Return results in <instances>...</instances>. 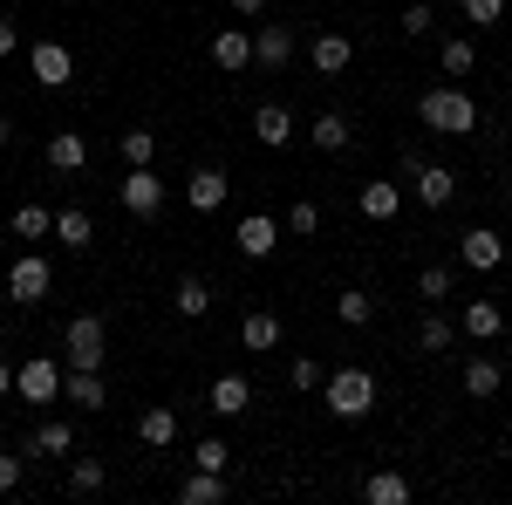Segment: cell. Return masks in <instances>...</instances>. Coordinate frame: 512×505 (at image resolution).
I'll return each instance as SVG.
<instances>
[{
  "mask_svg": "<svg viewBox=\"0 0 512 505\" xmlns=\"http://www.w3.org/2000/svg\"><path fill=\"white\" fill-rule=\"evenodd\" d=\"M417 123L437 130V137H472L478 130V103L465 96V89L444 82V89H424V96H417Z\"/></svg>",
  "mask_w": 512,
  "mask_h": 505,
  "instance_id": "1",
  "label": "cell"
},
{
  "mask_svg": "<svg viewBox=\"0 0 512 505\" xmlns=\"http://www.w3.org/2000/svg\"><path fill=\"white\" fill-rule=\"evenodd\" d=\"M110 362V321L103 314H76L62 328V369H103Z\"/></svg>",
  "mask_w": 512,
  "mask_h": 505,
  "instance_id": "2",
  "label": "cell"
},
{
  "mask_svg": "<svg viewBox=\"0 0 512 505\" xmlns=\"http://www.w3.org/2000/svg\"><path fill=\"white\" fill-rule=\"evenodd\" d=\"M369 410H376V376H369V369H335V376H328V417L355 424V417H369Z\"/></svg>",
  "mask_w": 512,
  "mask_h": 505,
  "instance_id": "3",
  "label": "cell"
},
{
  "mask_svg": "<svg viewBox=\"0 0 512 505\" xmlns=\"http://www.w3.org/2000/svg\"><path fill=\"white\" fill-rule=\"evenodd\" d=\"M48 294H55V267H48L41 253H14V260H7V301H14V308H35Z\"/></svg>",
  "mask_w": 512,
  "mask_h": 505,
  "instance_id": "4",
  "label": "cell"
},
{
  "mask_svg": "<svg viewBox=\"0 0 512 505\" xmlns=\"http://www.w3.org/2000/svg\"><path fill=\"white\" fill-rule=\"evenodd\" d=\"M117 198H123L130 219H158V212H164V178L151 171V164H130V178L117 185Z\"/></svg>",
  "mask_w": 512,
  "mask_h": 505,
  "instance_id": "5",
  "label": "cell"
},
{
  "mask_svg": "<svg viewBox=\"0 0 512 505\" xmlns=\"http://www.w3.org/2000/svg\"><path fill=\"white\" fill-rule=\"evenodd\" d=\"M14 396H21V403H55V396H62V362H55V355H28V362L14 369Z\"/></svg>",
  "mask_w": 512,
  "mask_h": 505,
  "instance_id": "6",
  "label": "cell"
},
{
  "mask_svg": "<svg viewBox=\"0 0 512 505\" xmlns=\"http://www.w3.org/2000/svg\"><path fill=\"white\" fill-rule=\"evenodd\" d=\"M28 76H35L41 89H69V82H76V55H69L62 41H35V48H28Z\"/></svg>",
  "mask_w": 512,
  "mask_h": 505,
  "instance_id": "7",
  "label": "cell"
},
{
  "mask_svg": "<svg viewBox=\"0 0 512 505\" xmlns=\"http://www.w3.org/2000/svg\"><path fill=\"white\" fill-rule=\"evenodd\" d=\"M280 233H287V226H280L274 212H246V219H239V233H233V246L246 253V260H274Z\"/></svg>",
  "mask_w": 512,
  "mask_h": 505,
  "instance_id": "8",
  "label": "cell"
},
{
  "mask_svg": "<svg viewBox=\"0 0 512 505\" xmlns=\"http://www.w3.org/2000/svg\"><path fill=\"white\" fill-rule=\"evenodd\" d=\"M458 260L472 273H492V267H506V233H492V226H472V233L458 239Z\"/></svg>",
  "mask_w": 512,
  "mask_h": 505,
  "instance_id": "9",
  "label": "cell"
},
{
  "mask_svg": "<svg viewBox=\"0 0 512 505\" xmlns=\"http://www.w3.org/2000/svg\"><path fill=\"white\" fill-rule=\"evenodd\" d=\"M226 192H233V178H226L219 164H198L192 178H185V205H192V212H219Z\"/></svg>",
  "mask_w": 512,
  "mask_h": 505,
  "instance_id": "10",
  "label": "cell"
},
{
  "mask_svg": "<svg viewBox=\"0 0 512 505\" xmlns=\"http://www.w3.org/2000/svg\"><path fill=\"white\" fill-rule=\"evenodd\" d=\"M253 137H260L267 151H287V144L301 137V123H294V110H280V103H260V110H253Z\"/></svg>",
  "mask_w": 512,
  "mask_h": 505,
  "instance_id": "11",
  "label": "cell"
},
{
  "mask_svg": "<svg viewBox=\"0 0 512 505\" xmlns=\"http://www.w3.org/2000/svg\"><path fill=\"white\" fill-rule=\"evenodd\" d=\"M48 171L82 178V171H89V137H82V130H55V137H48Z\"/></svg>",
  "mask_w": 512,
  "mask_h": 505,
  "instance_id": "12",
  "label": "cell"
},
{
  "mask_svg": "<svg viewBox=\"0 0 512 505\" xmlns=\"http://www.w3.org/2000/svg\"><path fill=\"white\" fill-rule=\"evenodd\" d=\"M410 185H417V205H424V212H444V205L458 198V171H451V164H424Z\"/></svg>",
  "mask_w": 512,
  "mask_h": 505,
  "instance_id": "13",
  "label": "cell"
},
{
  "mask_svg": "<svg viewBox=\"0 0 512 505\" xmlns=\"http://www.w3.org/2000/svg\"><path fill=\"white\" fill-rule=\"evenodd\" d=\"M308 62H315V76H342V69L355 62V41L335 35V28H321V35L308 41Z\"/></svg>",
  "mask_w": 512,
  "mask_h": 505,
  "instance_id": "14",
  "label": "cell"
},
{
  "mask_svg": "<svg viewBox=\"0 0 512 505\" xmlns=\"http://www.w3.org/2000/svg\"><path fill=\"white\" fill-rule=\"evenodd\" d=\"M69 451H76V424H62V417L35 424V437L21 444V458H69Z\"/></svg>",
  "mask_w": 512,
  "mask_h": 505,
  "instance_id": "15",
  "label": "cell"
},
{
  "mask_svg": "<svg viewBox=\"0 0 512 505\" xmlns=\"http://www.w3.org/2000/svg\"><path fill=\"white\" fill-rule=\"evenodd\" d=\"M355 212H362V219H376V226H390L396 212H403V185H390V178L362 185V192H355Z\"/></svg>",
  "mask_w": 512,
  "mask_h": 505,
  "instance_id": "16",
  "label": "cell"
},
{
  "mask_svg": "<svg viewBox=\"0 0 512 505\" xmlns=\"http://www.w3.org/2000/svg\"><path fill=\"white\" fill-rule=\"evenodd\" d=\"M458 335H472V342H499V335H506V308H499V301H485V294H478V301H465Z\"/></svg>",
  "mask_w": 512,
  "mask_h": 505,
  "instance_id": "17",
  "label": "cell"
},
{
  "mask_svg": "<svg viewBox=\"0 0 512 505\" xmlns=\"http://www.w3.org/2000/svg\"><path fill=\"white\" fill-rule=\"evenodd\" d=\"M205 410H212V417H246V410H253V383L226 369V376L212 383V396H205Z\"/></svg>",
  "mask_w": 512,
  "mask_h": 505,
  "instance_id": "18",
  "label": "cell"
},
{
  "mask_svg": "<svg viewBox=\"0 0 512 505\" xmlns=\"http://www.w3.org/2000/svg\"><path fill=\"white\" fill-rule=\"evenodd\" d=\"M212 62H219L226 76H246V69H253V35H246V28H219V35H212Z\"/></svg>",
  "mask_w": 512,
  "mask_h": 505,
  "instance_id": "19",
  "label": "cell"
},
{
  "mask_svg": "<svg viewBox=\"0 0 512 505\" xmlns=\"http://www.w3.org/2000/svg\"><path fill=\"white\" fill-rule=\"evenodd\" d=\"M253 62H260V69H287V62H294V28H287V21H267V28L253 35Z\"/></svg>",
  "mask_w": 512,
  "mask_h": 505,
  "instance_id": "20",
  "label": "cell"
},
{
  "mask_svg": "<svg viewBox=\"0 0 512 505\" xmlns=\"http://www.w3.org/2000/svg\"><path fill=\"white\" fill-rule=\"evenodd\" d=\"M62 396L76 410H103L110 403V383H103V369H62Z\"/></svg>",
  "mask_w": 512,
  "mask_h": 505,
  "instance_id": "21",
  "label": "cell"
},
{
  "mask_svg": "<svg viewBox=\"0 0 512 505\" xmlns=\"http://www.w3.org/2000/svg\"><path fill=\"white\" fill-rule=\"evenodd\" d=\"M301 137H308V144H315L321 157H335V151H349V137H355V123L342 117V110H321L315 123H308V130H301Z\"/></svg>",
  "mask_w": 512,
  "mask_h": 505,
  "instance_id": "22",
  "label": "cell"
},
{
  "mask_svg": "<svg viewBox=\"0 0 512 505\" xmlns=\"http://www.w3.org/2000/svg\"><path fill=\"white\" fill-rule=\"evenodd\" d=\"M499 389H506V369H499V355H472V362H465V396H472V403H492Z\"/></svg>",
  "mask_w": 512,
  "mask_h": 505,
  "instance_id": "23",
  "label": "cell"
},
{
  "mask_svg": "<svg viewBox=\"0 0 512 505\" xmlns=\"http://www.w3.org/2000/svg\"><path fill=\"white\" fill-rule=\"evenodd\" d=\"M239 349H253V355H274V349H280V314L253 308L246 321H239Z\"/></svg>",
  "mask_w": 512,
  "mask_h": 505,
  "instance_id": "24",
  "label": "cell"
},
{
  "mask_svg": "<svg viewBox=\"0 0 512 505\" xmlns=\"http://www.w3.org/2000/svg\"><path fill=\"white\" fill-rule=\"evenodd\" d=\"M171 308L185 314V321L212 314V280H205V273H178V287H171Z\"/></svg>",
  "mask_w": 512,
  "mask_h": 505,
  "instance_id": "25",
  "label": "cell"
},
{
  "mask_svg": "<svg viewBox=\"0 0 512 505\" xmlns=\"http://www.w3.org/2000/svg\"><path fill=\"white\" fill-rule=\"evenodd\" d=\"M137 437H144L151 451H171V444H178V410H171V403H151V410L137 417Z\"/></svg>",
  "mask_w": 512,
  "mask_h": 505,
  "instance_id": "26",
  "label": "cell"
},
{
  "mask_svg": "<svg viewBox=\"0 0 512 505\" xmlns=\"http://www.w3.org/2000/svg\"><path fill=\"white\" fill-rule=\"evenodd\" d=\"M362 499L369 505H410V478H403V471H369V478H362Z\"/></svg>",
  "mask_w": 512,
  "mask_h": 505,
  "instance_id": "27",
  "label": "cell"
},
{
  "mask_svg": "<svg viewBox=\"0 0 512 505\" xmlns=\"http://www.w3.org/2000/svg\"><path fill=\"white\" fill-rule=\"evenodd\" d=\"M55 239H62L69 253H82V246H96V219H89L82 205H62V212H55Z\"/></svg>",
  "mask_w": 512,
  "mask_h": 505,
  "instance_id": "28",
  "label": "cell"
},
{
  "mask_svg": "<svg viewBox=\"0 0 512 505\" xmlns=\"http://www.w3.org/2000/svg\"><path fill=\"white\" fill-rule=\"evenodd\" d=\"M335 321H342V328H369V321H376V294H369V287H342V294H335Z\"/></svg>",
  "mask_w": 512,
  "mask_h": 505,
  "instance_id": "29",
  "label": "cell"
},
{
  "mask_svg": "<svg viewBox=\"0 0 512 505\" xmlns=\"http://www.w3.org/2000/svg\"><path fill=\"white\" fill-rule=\"evenodd\" d=\"M226 499V471H198L192 465V478L178 485V505H219Z\"/></svg>",
  "mask_w": 512,
  "mask_h": 505,
  "instance_id": "30",
  "label": "cell"
},
{
  "mask_svg": "<svg viewBox=\"0 0 512 505\" xmlns=\"http://www.w3.org/2000/svg\"><path fill=\"white\" fill-rule=\"evenodd\" d=\"M103 485H110V465L103 458H76L69 465V499H96Z\"/></svg>",
  "mask_w": 512,
  "mask_h": 505,
  "instance_id": "31",
  "label": "cell"
},
{
  "mask_svg": "<svg viewBox=\"0 0 512 505\" xmlns=\"http://www.w3.org/2000/svg\"><path fill=\"white\" fill-rule=\"evenodd\" d=\"M451 342H458V321H451V314H424V321H417V349H431V355H444L451 349Z\"/></svg>",
  "mask_w": 512,
  "mask_h": 505,
  "instance_id": "32",
  "label": "cell"
},
{
  "mask_svg": "<svg viewBox=\"0 0 512 505\" xmlns=\"http://www.w3.org/2000/svg\"><path fill=\"white\" fill-rule=\"evenodd\" d=\"M7 233L14 239H48L55 233V212H48V205H21V212L7 219Z\"/></svg>",
  "mask_w": 512,
  "mask_h": 505,
  "instance_id": "33",
  "label": "cell"
},
{
  "mask_svg": "<svg viewBox=\"0 0 512 505\" xmlns=\"http://www.w3.org/2000/svg\"><path fill=\"white\" fill-rule=\"evenodd\" d=\"M437 62H444V76H472V69H478V48L465 35H451L444 48H437Z\"/></svg>",
  "mask_w": 512,
  "mask_h": 505,
  "instance_id": "34",
  "label": "cell"
},
{
  "mask_svg": "<svg viewBox=\"0 0 512 505\" xmlns=\"http://www.w3.org/2000/svg\"><path fill=\"white\" fill-rule=\"evenodd\" d=\"M117 151H123V164H151V157H158V130H144V123H137V130H123Z\"/></svg>",
  "mask_w": 512,
  "mask_h": 505,
  "instance_id": "35",
  "label": "cell"
},
{
  "mask_svg": "<svg viewBox=\"0 0 512 505\" xmlns=\"http://www.w3.org/2000/svg\"><path fill=\"white\" fill-rule=\"evenodd\" d=\"M280 226H287V233H294V239H315V233H321V205H315V198H294Z\"/></svg>",
  "mask_w": 512,
  "mask_h": 505,
  "instance_id": "36",
  "label": "cell"
},
{
  "mask_svg": "<svg viewBox=\"0 0 512 505\" xmlns=\"http://www.w3.org/2000/svg\"><path fill=\"white\" fill-rule=\"evenodd\" d=\"M451 287H458V273H451V267H424V273H417V294H424L431 308L451 301Z\"/></svg>",
  "mask_w": 512,
  "mask_h": 505,
  "instance_id": "37",
  "label": "cell"
},
{
  "mask_svg": "<svg viewBox=\"0 0 512 505\" xmlns=\"http://www.w3.org/2000/svg\"><path fill=\"white\" fill-rule=\"evenodd\" d=\"M396 28H403V35H410V41H424V35H431V28H437V7H431V0H410V7L396 14Z\"/></svg>",
  "mask_w": 512,
  "mask_h": 505,
  "instance_id": "38",
  "label": "cell"
},
{
  "mask_svg": "<svg viewBox=\"0 0 512 505\" xmlns=\"http://www.w3.org/2000/svg\"><path fill=\"white\" fill-rule=\"evenodd\" d=\"M192 465L198 471H226L233 465V444H226V437H205V444H192Z\"/></svg>",
  "mask_w": 512,
  "mask_h": 505,
  "instance_id": "39",
  "label": "cell"
},
{
  "mask_svg": "<svg viewBox=\"0 0 512 505\" xmlns=\"http://www.w3.org/2000/svg\"><path fill=\"white\" fill-rule=\"evenodd\" d=\"M287 389H294V396L321 389V362H315V355H294V369H287Z\"/></svg>",
  "mask_w": 512,
  "mask_h": 505,
  "instance_id": "40",
  "label": "cell"
},
{
  "mask_svg": "<svg viewBox=\"0 0 512 505\" xmlns=\"http://www.w3.org/2000/svg\"><path fill=\"white\" fill-rule=\"evenodd\" d=\"M458 7H465L472 28H499V21H506V0H458Z\"/></svg>",
  "mask_w": 512,
  "mask_h": 505,
  "instance_id": "41",
  "label": "cell"
},
{
  "mask_svg": "<svg viewBox=\"0 0 512 505\" xmlns=\"http://www.w3.org/2000/svg\"><path fill=\"white\" fill-rule=\"evenodd\" d=\"M21 478H28V458L0 451V492H21Z\"/></svg>",
  "mask_w": 512,
  "mask_h": 505,
  "instance_id": "42",
  "label": "cell"
},
{
  "mask_svg": "<svg viewBox=\"0 0 512 505\" xmlns=\"http://www.w3.org/2000/svg\"><path fill=\"white\" fill-rule=\"evenodd\" d=\"M424 164H431V157H424V151H417V144H410V151H403V157H396V171H403V178H417V171H424Z\"/></svg>",
  "mask_w": 512,
  "mask_h": 505,
  "instance_id": "43",
  "label": "cell"
},
{
  "mask_svg": "<svg viewBox=\"0 0 512 505\" xmlns=\"http://www.w3.org/2000/svg\"><path fill=\"white\" fill-rule=\"evenodd\" d=\"M14 48H21V28H14V21H7V14H0V62H7V55H14Z\"/></svg>",
  "mask_w": 512,
  "mask_h": 505,
  "instance_id": "44",
  "label": "cell"
},
{
  "mask_svg": "<svg viewBox=\"0 0 512 505\" xmlns=\"http://www.w3.org/2000/svg\"><path fill=\"white\" fill-rule=\"evenodd\" d=\"M226 7H233L239 21H260V14H267V0H226Z\"/></svg>",
  "mask_w": 512,
  "mask_h": 505,
  "instance_id": "45",
  "label": "cell"
},
{
  "mask_svg": "<svg viewBox=\"0 0 512 505\" xmlns=\"http://www.w3.org/2000/svg\"><path fill=\"white\" fill-rule=\"evenodd\" d=\"M7 389H14V362L0 355V396H7Z\"/></svg>",
  "mask_w": 512,
  "mask_h": 505,
  "instance_id": "46",
  "label": "cell"
},
{
  "mask_svg": "<svg viewBox=\"0 0 512 505\" xmlns=\"http://www.w3.org/2000/svg\"><path fill=\"white\" fill-rule=\"evenodd\" d=\"M7 144H14V130H7V117H0V151H7Z\"/></svg>",
  "mask_w": 512,
  "mask_h": 505,
  "instance_id": "47",
  "label": "cell"
},
{
  "mask_svg": "<svg viewBox=\"0 0 512 505\" xmlns=\"http://www.w3.org/2000/svg\"><path fill=\"white\" fill-rule=\"evenodd\" d=\"M7 239H14V233H7V226H0V246H7Z\"/></svg>",
  "mask_w": 512,
  "mask_h": 505,
  "instance_id": "48",
  "label": "cell"
},
{
  "mask_svg": "<svg viewBox=\"0 0 512 505\" xmlns=\"http://www.w3.org/2000/svg\"><path fill=\"white\" fill-rule=\"evenodd\" d=\"M506 198H512V178H506Z\"/></svg>",
  "mask_w": 512,
  "mask_h": 505,
  "instance_id": "49",
  "label": "cell"
}]
</instances>
